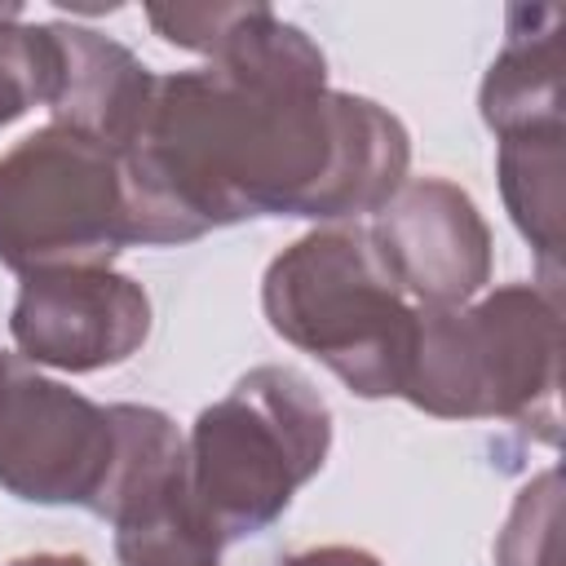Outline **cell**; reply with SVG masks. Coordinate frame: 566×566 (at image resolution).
I'll list each match as a JSON object with an SVG mask.
<instances>
[{
    "label": "cell",
    "instance_id": "obj_16",
    "mask_svg": "<svg viewBox=\"0 0 566 566\" xmlns=\"http://www.w3.org/2000/svg\"><path fill=\"white\" fill-rule=\"evenodd\" d=\"M9 380H13V363L0 354V398H4V389H9Z\"/></svg>",
    "mask_w": 566,
    "mask_h": 566
},
{
    "label": "cell",
    "instance_id": "obj_14",
    "mask_svg": "<svg viewBox=\"0 0 566 566\" xmlns=\"http://www.w3.org/2000/svg\"><path fill=\"white\" fill-rule=\"evenodd\" d=\"M283 566H380V562L349 544H323V548H305V553L287 557Z\"/></svg>",
    "mask_w": 566,
    "mask_h": 566
},
{
    "label": "cell",
    "instance_id": "obj_13",
    "mask_svg": "<svg viewBox=\"0 0 566 566\" xmlns=\"http://www.w3.org/2000/svg\"><path fill=\"white\" fill-rule=\"evenodd\" d=\"M562 557V478L544 469L531 478L495 539V566H557Z\"/></svg>",
    "mask_w": 566,
    "mask_h": 566
},
{
    "label": "cell",
    "instance_id": "obj_1",
    "mask_svg": "<svg viewBox=\"0 0 566 566\" xmlns=\"http://www.w3.org/2000/svg\"><path fill=\"white\" fill-rule=\"evenodd\" d=\"M181 49L208 66L155 75L119 150L133 243H190L248 217L349 221L407 181V128L327 88L318 44L274 9L195 4Z\"/></svg>",
    "mask_w": 566,
    "mask_h": 566
},
{
    "label": "cell",
    "instance_id": "obj_2",
    "mask_svg": "<svg viewBox=\"0 0 566 566\" xmlns=\"http://www.w3.org/2000/svg\"><path fill=\"white\" fill-rule=\"evenodd\" d=\"M562 287L509 283L451 310H416L398 398L438 420H513L557 442Z\"/></svg>",
    "mask_w": 566,
    "mask_h": 566
},
{
    "label": "cell",
    "instance_id": "obj_8",
    "mask_svg": "<svg viewBox=\"0 0 566 566\" xmlns=\"http://www.w3.org/2000/svg\"><path fill=\"white\" fill-rule=\"evenodd\" d=\"M389 274L420 310L473 301L491 279V230L473 199L442 177H407L367 226Z\"/></svg>",
    "mask_w": 566,
    "mask_h": 566
},
{
    "label": "cell",
    "instance_id": "obj_17",
    "mask_svg": "<svg viewBox=\"0 0 566 566\" xmlns=\"http://www.w3.org/2000/svg\"><path fill=\"white\" fill-rule=\"evenodd\" d=\"M199 566H217V562H199Z\"/></svg>",
    "mask_w": 566,
    "mask_h": 566
},
{
    "label": "cell",
    "instance_id": "obj_4",
    "mask_svg": "<svg viewBox=\"0 0 566 566\" xmlns=\"http://www.w3.org/2000/svg\"><path fill=\"white\" fill-rule=\"evenodd\" d=\"M332 411L292 367H252L226 398L199 411L186 438L190 495L221 539L256 535L323 469Z\"/></svg>",
    "mask_w": 566,
    "mask_h": 566
},
{
    "label": "cell",
    "instance_id": "obj_15",
    "mask_svg": "<svg viewBox=\"0 0 566 566\" xmlns=\"http://www.w3.org/2000/svg\"><path fill=\"white\" fill-rule=\"evenodd\" d=\"M9 566H88L80 553H31V557H13Z\"/></svg>",
    "mask_w": 566,
    "mask_h": 566
},
{
    "label": "cell",
    "instance_id": "obj_3",
    "mask_svg": "<svg viewBox=\"0 0 566 566\" xmlns=\"http://www.w3.org/2000/svg\"><path fill=\"white\" fill-rule=\"evenodd\" d=\"M270 327L336 371L358 398L402 389L416 310L367 226H327L279 252L261 283Z\"/></svg>",
    "mask_w": 566,
    "mask_h": 566
},
{
    "label": "cell",
    "instance_id": "obj_5",
    "mask_svg": "<svg viewBox=\"0 0 566 566\" xmlns=\"http://www.w3.org/2000/svg\"><path fill=\"white\" fill-rule=\"evenodd\" d=\"M124 243L133 230L119 150L49 124L0 155V265H106Z\"/></svg>",
    "mask_w": 566,
    "mask_h": 566
},
{
    "label": "cell",
    "instance_id": "obj_11",
    "mask_svg": "<svg viewBox=\"0 0 566 566\" xmlns=\"http://www.w3.org/2000/svg\"><path fill=\"white\" fill-rule=\"evenodd\" d=\"M562 124L500 137V190L513 226L526 234L539 261V283L562 287Z\"/></svg>",
    "mask_w": 566,
    "mask_h": 566
},
{
    "label": "cell",
    "instance_id": "obj_10",
    "mask_svg": "<svg viewBox=\"0 0 566 566\" xmlns=\"http://www.w3.org/2000/svg\"><path fill=\"white\" fill-rule=\"evenodd\" d=\"M566 84V9L513 4L504 13V49L482 80V119L495 137L562 124Z\"/></svg>",
    "mask_w": 566,
    "mask_h": 566
},
{
    "label": "cell",
    "instance_id": "obj_12",
    "mask_svg": "<svg viewBox=\"0 0 566 566\" xmlns=\"http://www.w3.org/2000/svg\"><path fill=\"white\" fill-rule=\"evenodd\" d=\"M57 80L53 27L22 22L18 4H0V128L31 106H49Z\"/></svg>",
    "mask_w": 566,
    "mask_h": 566
},
{
    "label": "cell",
    "instance_id": "obj_6",
    "mask_svg": "<svg viewBox=\"0 0 566 566\" xmlns=\"http://www.w3.org/2000/svg\"><path fill=\"white\" fill-rule=\"evenodd\" d=\"M111 464V407L13 367L0 398V486L27 504H80L93 513Z\"/></svg>",
    "mask_w": 566,
    "mask_h": 566
},
{
    "label": "cell",
    "instance_id": "obj_7",
    "mask_svg": "<svg viewBox=\"0 0 566 566\" xmlns=\"http://www.w3.org/2000/svg\"><path fill=\"white\" fill-rule=\"evenodd\" d=\"M13 345L57 371H102L133 358L150 336V296L106 265H71L22 274Z\"/></svg>",
    "mask_w": 566,
    "mask_h": 566
},
{
    "label": "cell",
    "instance_id": "obj_9",
    "mask_svg": "<svg viewBox=\"0 0 566 566\" xmlns=\"http://www.w3.org/2000/svg\"><path fill=\"white\" fill-rule=\"evenodd\" d=\"M57 40V80H53V124L75 128L111 150H124L137 133L155 75L111 35L88 27L49 22Z\"/></svg>",
    "mask_w": 566,
    "mask_h": 566
}]
</instances>
